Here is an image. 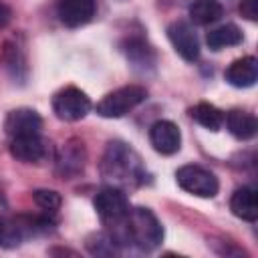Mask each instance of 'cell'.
Masks as SVG:
<instances>
[{"label": "cell", "mask_w": 258, "mask_h": 258, "mask_svg": "<svg viewBox=\"0 0 258 258\" xmlns=\"http://www.w3.org/2000/svg\"><path fill=\"white\" fill-rule=\"evenodd\" d=\"M175 179L181 189L198 198H214L218 194V179L216 175L202 167V165H181L175 171Z\"/></svg>", "instance_id": "obj_4"}, {"label": "cell", "mask_w": 258, "mask_h": 258, "mask_svg": "<svg viewBox=\"0 0 258 258\" xmlns=\"http://www.w3.org/2000/svg\"><path fill=\"white\" fill-rule=\"evenodd\" d=\"M230 210L236 218L246 222H256L258 218V202H256V189L254 187H238L230 198Z\"/></svg>", "instance_id": "obj_14"}, {"label": "cell", "mask_w": 258, "mask_h": 258, "mask_svg": "<svg viewBox=\"0 0 258 258\" xmlns=\"http://www.w3.org/2000/svg\"><path fill=\"white\" fill-rule=\"evenodd\" d=\"M32 198H34L36 206L42 208L44 212H56L60 208V202H62L60 194L54 191V189H36L32 194Z\"/></svg>", "instance_id": "obj_21"}, {"label": "cell", "mask_w": 258, "mask_h": 258, "mask_svg": "<svg viewBox=\"0 0 258 258\" xmlns=\"http://www.w3.org/2000/svg\"><path fill=\"white\" fill-rule=\"evenodd\" d=\"M149 141H151V145L157 153L173 155L181 147V133H179L175 123L161 119V121H155L149 127Z\"/></svg>", "instance_id": "obj_10"}, {"label": "cell", "mask_w": 258, "mask_h": 258, "mask_svg": "<svg viewBox=\"0 0 258 258\" xmlns=\"http://www.w3.org/2000/svg\"><path fill=\"white\" fill-rule=\"evenodd\" d=\"M113 228L115 242H129L139 250H153L163 240V228L157 222L155 214L147 208H129L127 216Z\"/></svg>", "instance_id": "obj_1"}, {"label": "cell", "mask_w": 258, "mask_h": 258, "mask_svg": "<svg viewBox=\"0 0 258 258\" xmlns=\"http://www.w3.org/2000/svg\"><path fill=\"white\" fill-rule=\"evenodd\" d=\"M101 171L109 179L127 183V181H131V179H135V177L141 175L139 157L125 143L113 141V143H109V147H107V151L103 155Z\"/></svg>", "instance_id": "obj_2"}, {"label": "cell", "mask_w": 258, "mask_h": 258, "mask_svg": "<svg viewBox=\"0 0 258 258\" xmlns=\"http://www.w3.org/2000/svg\"><path fill=\"white\" fill-rule=\"evenodd\" d=\"M93 206L99 214V218L107 224V226H117L129 212V202L125 198V194L119 189V187H103L95 200H93Z\"/></svg>", "instance_id": "obj_6"}, {"label": "cell", "mask_w": 258, "mask_h": 258, "mask_svg": "<svg viewBox=\"0 0 258 258\" xmlns=\"http://www.w3.org/2000/svg\"><path fill=\"white\" fill-rule=\"evenodd\" d=\"M189 18L194 24H212L222 18L224 8L218 0H194L189 4Z\"/></svg>", "instance_id": "obj_17"}, {"label": "cell", "mask_w": 258, "mask_h": 258, "mask_svg": "<svg viewBox=\"0 0 258 258\" xmlns=\"http://www.w3.org/2000/svg\"><path fill=\"white\" fill-rule=\"evenodd\" d=\"M189 117L210 131H218L224 125V113L212 103H198L189 109Z\"/></svg>", "instance_id": "obj_18"}, {"label": "cell", "mask_w": 258, "mask_h": 258, "mask_svg": "<svg viewBox=\"0 0 258 258\" xmlns=\"http://www.w3.org/2000/svg\"><path fill=\"white\" fill-rule=\"evenodd\" d=\"M224 79L236 89H248L258 79V60L254 56L236 58L224 73Z\"/></svg>", "instance_id": "obj_13"}, {"label": "cell", "mask_w": 258, "mask_h": 258, "mask_svg": "<svg viewBox=\"0 0 258 258\" xmlns=\"http://www.w3.org/2000/svg\"><path fill=\"white\" fill-rule=\"evenodd\" d=\"M226 127L228 131L240 139V141H246V139H252L256 135V129H258V123H256V117L248 111H242V109H232L226 117Z\"/></svg>", "instance_id": "obj_15"}, {"label": "cell", "mask_w": 258, "mask_h": 258, "mask_svg": "<svg viewBox=\"0 0 258 258\" xmlns=\"http://www.w3.org/2000/svg\"><path fill=\"white\" fill-rule=\"evenodd\" d=\"M10 153L22 163H40L48 155V145L40 133L10 137Z\"/></svg>", "instance_id": "obj_9"}, {"label": "cell", "mask_w": 258, "mask_h": 258, "mask_svg": "<svg viewBox=\"0 0 258 258\" xmlns=\"http://www.w3.org/2000/svg\"><path fill=\"white\" fill-rule=\"evenodd\" d=\"M97 10V0H60L56 6V14L64 26L77 28L87 24Z\"/></svg>", "instance_id": "obj_12"}, {"label": "cell", "mask_w": 258, "mask_h": 258, "mask_svg": "<svg viewBox=\"0 0 258 258\" xmlns=\"http://www.w3.org/2000/svg\"><path fill=\"white\" fill-rule=\"evenodd\" d=\"M10 20H12V10L4 2H0V28H4Z\"/></svg>", "instance_id": "obj_23"}, {"label": "cell", "mask_w": 258, "mask_h": 258, "mask_svg": "<svg viewBox=\"0 0 258 258\" xmlns=\"http://www.w3.org/2000/svg\"><path fill=\"white\" fill-rule=\"evenodd\" d=\"M145 99H147V91L141 85H127V87L115 89L113 93L105 95L97 103V113L105 119H117L133 111Z\"/></svg>", "instance_id": "obj_3"}, {"label": "cell", "mask_w": 258, "mask_h": 258, "mask_svg": "<svg viewBox=\"0 0 258 258\" xmlns=\"http://www.w3.org/2000/svg\"><path fill=\"white\" fill-rule=\"evenodd\" d=\"M52 111L62 121H79L91 111V99L77 87H64L52 97Z\"/></svg>", "instance_id": "obj_5"}, {"label": "cell", "mask_w": 258, "mask_h": 258, "mask_svg": "<svg viewBox=\"0 0 258 258\" xmlns=\"http://www.w3.org/2000/svg\"><path fill=\"white\" fill-rule=\"evenodd\" d=\"M2 62L6 67V71L12 75V79H24L26 73V64H24V56L20 52V48L12 42H6L2 48Z\"/></svg>", "instance_id": "obj_19"}, {"label": "cell", "mask_w": 258, "mask_h": 258, "mask_svg": "<svg viewBox=\"0 0 258 258\" xmlns=\"http://www.w3.org/2000/svg\"><path fill=\"white\" fill-rule=\"evenodd\" d=\"M24 238V232L18 222H12L0 216V246L2 248H16Z\"/></svg>", "instance_id": "obj_20"}, {"label": "cell", "mask_w": 258, "mask_h": 258, "mask_svg": "<svg viewBox=\"0 0 258 258\" xmlns=\"http://www.w3.org/2000/svg\"><path fill=\"white\" fill-rule=\"evenodd\" d=\"M4 129L10 137H20V135H36L42 129V119L34 109L20 107L14 109L6 115Z\"/></svg>", "instance_id": "obj_11"}, {"label": "cell", "mask_w": 258, "mask_h": 258, "mask_svg": "<svg viewBox=\"0 0 258 258\" xmlns=\"http://www.w3.org/2000/svg\"><path fill=\"white\" fill-rule=\"evenodd\" d=\"M87 161V151L85 145L77 139H71L60 145L58 155H56V173L62 179H73L85 169Z\"/></svg>", "instance_id": "obj_8"}, {"label": "cell", "mask_w": 258, "mask_h": 258, "mask_svg": "<svg viewBox=\"0 0 258 258\" xmlns=\"http://www.w3.org/2000/svg\"><path fill=\"white\" fill-rule=\"evenodd\" d=\"M242 40H244L242 30L236 24H222V26L210 30L208 36H206V42L212 50H220V48H226V46H236Z\"/></svg>", "instance_id": "obj_16"}, {"label": "cell", "mask_w": 258, "mask_h": 258, "mask_svg": "<svg viewBox=\"0 0 258 258\" xmlns=\"http://www.w3.org/2000/svg\"><path fill=\"white\" fill-rule=\"evenodd\" d=\"M240 14L248 20H256L258 18V8H256V0H242L240 2Z\"/></svg>", "instance_id": "obj_22"}, {"label": "cell", "mask_w": 258, "mask_h": 258, "mask_svg": "<svg viewBox=\"0 0 258 258\" xmlns=\"http://www.w3.org/2000/svg\"><path fill=\"white\" fill-rule=\"evenodd\" d=\"M167 38L171 42V46L175 48V52L183 58V60H198L200 56V40H198V34L194 32V28L183 22V20H177V22H171L167 26Z\"/></svg>", "instance_id": "obj_7"}]
</instances>
